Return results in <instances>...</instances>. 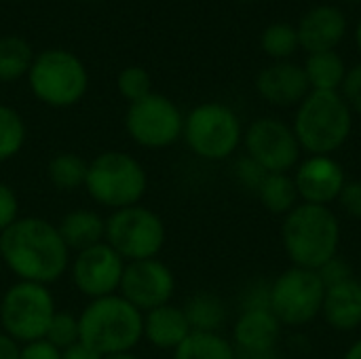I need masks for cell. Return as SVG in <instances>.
I'll return each mask as SVG.
<instances>
[{"label": "cell", "instance_id": "obj_31", "mask_svg": "<svg viewBox=\"0 0 361 359\" xmlns=\"http://www.w3.org/2000/svg\"><path fill=\"white\" fill-rule=\"evenodd\" d=\"M44 341L51 343L55 349L63 351L76 343H80V326H78V315L68 313V311H57L49 324V330L44 334Z\"/></svg>", "mask_w": 361, "mask_h": 359}, {"label": "cell", "instance_id": "obj_45", "mask_svg": "<svg viewBox=\"0 0 361 359\" xmlns=\"http://www.w3.org/2000/svg\"><path fill=\"white\" fill-rule=\"evenodd\" d=\"M345 2H349V4H360L361 0H345Z\"/></svg>", "mask_w": 361, "mask_h": 359}, {"label": "cell", "instance_id": "obj_5", "mask_svg": "<svg viewBox=\"0 0 361 359\" xmlns=\"http://www.w3.org/2000/svg\"><path fill=\"white\" fill-rule=\"evenodd\" d=\"M85 190L99 207L118 212L142 203L148 190V171L125 150H104L89 161Z\"/></svg>", "mask_w": 361, "mask_h": 359}, {"label": "cell", "instance_id": "obj_16", "mask_svg": "<svg viewBox=\"0 0 361 359\" xmlns=\"http://www.w3.org/2000/svg\"><path fill=\"white\" fill-rule=\"evenodd\" d=\"M347 15L336 4H317L311 6L298 21V42L300 49L309 53L336 51V47L347 36Z\"/></svg>", "mask_w": 361, "mask_h": 359}, {"label": "cell", "instance_id": "obj_4", "mask_svg": "<svg viewBox=\"0 0 361 359\" xmlns=\"http://www.w3.org/2000/svg\"><path fill=\"white\" fill-rule=\"evenodd\" d=\"M292 129L305 152L332 157L351 138L353 110L341 91H311L296 106Z\"/></svg>", "mask_w": 361, "mask_h": 359}, {"label": "cell", "instance_id": "obj_8", "mask_svg": "<svg viewBox=\"0 0 361 359\" xmlns=\"http://www.w3.org/2000/svg\"><path fill=\"white\" fill-rule=\"evenodd\" d=\"M55 313V296L49 286L15 281L0 298L2 332L19 345L42 341Z\"/></svg>", "mask_w": 361, "mask_h": 359}, {"label": "cell", "instance_id": "obj_19", "mask_svg": "<svg viewBox=\"0 0 361 359\" xmlns=\"http://www.w3.org/2000/svg\"><path fill=\"white\" fill-rule=\"evenodd\" d=\"M281 324L271 309L241 311L233 326L235 351H273L279 345Z\"/></svg>", "mask_w": 361, "mask_h": 359}, {"label": "cell", "instance_id": "obj_15", "mask_svg": "<svg viewBox=\"0 0 361 359\" xmlns=\"http://www.w3.org/2000/svg\"><path fill=\"white\" fill-rule=\"evenodd\" d=\"M347 182L349 180L343 165L334 157L326 154H309L294 171L300 203L330 207V203L338 201Z\"/></svg>", "mask_w": 361, "mask_h": 359}, {"label": "cell", "instance_id": "obj_13", "mask_svg": "<svg viewBox=\"0 0 361 359\" xmlns=\"http://www.w3.org/2000/svg\"><path fill=\"white\" fill-rule=\"evenodd\" d=\"M125 264L127 262L106 241H102L97 245L76 252L70 260L68 273L78 294L89 300H95L118 294Z\"/></svg>", "mask_w": 361, "mask_h": 359}, {"label": "cell", "instance_id": "obj_26", "mask_svg": "<svg viewBox=\"0 0 361 359\" xmlns=\"http://www.w3.org/2000/svg\"><path fill=\"white\" fill-rule=\"evenodd\" d=\"M32 44L21 36H0V83L25 78L34 61Z\"/></svg>", "mask_w": 361, "mask_h": 359}, {"label": "cell", "instance_id": "obj_9", "mask_svg": "<svg viewBox=\"0 0 361 359\" xmlns=\"http://www.w3.org/2000/svg\"><path fill=\"white\" fill-rule=\"evenodd\" d=\"M125 262H137L157 258L167 241V229L163 218L146 207L131 205L118 212H110L106 218L104 239Z\"/></svg>", "mask_w": 361, "mask_h": 359}, {"label": "cell", "instance_id": "obj_21", "mask_svg": "<svg viewBox=\"0 0 361 359\" xmlns=\"http://www.w3.org/2000/svg\"><path fill=\"white\" fill-rule=\"evenodd\" d=\"M57 231L70 252H80L106 239V218L93 209H72L61 216Z\"/></svg>", "mask_w": 361, "mask_h": 359}, {"label": "cell", "instance_id": "obj_29", "mask_svg": "<svg viewBox=\"0 0 361 359\" xmlns=\"http://www.w3.org/2000/svg\"><path fill=\"white\" fill-rule=\"evenodd\" d=\"M27 140L23 116L8 104H0V163L15 159Z\"/></svg>", "mask_w": 361, "mask_h": 359}, {"label": "cell", "instance_id": "obj_24", "mask_svg": "<svg viewBox=\"0 0 361 359\" xmlns=\"http://www.w3.org/2000/svg\"><path fill=\"white\" fill-rule=\"evenodd\" d=\"M89 161H85L78 152H57L47 163L49 182L61 193H74L85 188Z\"/></svg>", "mask_w": 361, "mask_h": 359}, {"label": "cell", "instance_id": "obj_12", "mask_svg": "<svg viewBox=\"0 0 361 359\" xmlns=\"http://www.w3.org/2000/svg\"><path fill=\"white\" fill-rule=\"evenodd\" d=\"M243 144L245 154L267 174H290L300 163L302 148L292 125L275 116H262L250 123L243 131Z\"/></svg>", "mask_w": 361, "mask_h": 359}, {"label": "cell", "instance_id": "obj_33", "mask_svg": "<svg viewBox=\"0 0 361 359\" xmlns=\"http://www.w3.org/2000/svg\"><path fill=\"white\" fill-rule=\"evenodd\" d=\"M317 277L322 279V284H324V288L328 290V288H332V286H338V284H345V281H349V279H353L355 277V273H353V269H351V264L349 262H345L343 258H338V256H334V258H330L326 264H322L317 271Z\"/></svg>", "mask_w": 361, "mask_h": 359}, {"label": "cell", "instance_id": "obj_1", "mask_svg": "<svg viewBox=\"0 0 361 359\" xmlns=\"http://www.w3.org/2000/svg\"><path fill=\"white\" fill-rule=\"evenodd\" d=\"M72 252L57 224L40 216H21L0 235V262L17 281L53 286L70 271Z\"/></svg>", "mask_w": 361, "mask_h": 359}, {"label": "cell", "instance_id": "obj_38", "mask_svg": "<svg viewBox=\"0 0 361 359\" xmlns=\"http://www.w3.org/2000/svg\"><path fill=\"white\" fill-rule=\"evenodd\" d=\"M19 359H61V351L55 349L51 343L42 341H34L27 345H21V353Z\"/></svg>", "mask_w": 361, "mask_h": 359}, {"label": "cell", "instance_id": "obj_10", "mask_svg": "<svg viewBox=\"0 0 361 359\" xmlns=\"http://www.w3.org/2000/svg\"><path fill=\"white\" fill-rule=\"evenodd\" d=\"M184 114L180 106L161 93H150L127 106L125 131L129 140L146 150H163L182 140Z\"/></svg>", "mask_w": 361, "mask_h": 359}, {"label": "cell", "instance_id": "obj_47", "mask_svg": "<svg viewBox=\"0 0 361 359\" xmlns=\"http://www.w3.org/2000/svg\"><path fill=\"white\" fill-rule=\"evenodd\" d=\"M239 2H256V0H239Z\"/></svg>", "mask_w": 361, "mask_h": 359}, {"label": "cell", "instance_id": "obj_22", "mask_svg": "<svg viewBox=\"0 0 361 359\" xmlns=\"http://www.w3.org/2000/svg\"><path fill=\"white\" fill-rule=\"evenodd\" d=\"M302 70L307 74L311 91H341L349 72L338 51L309 53L302 63Z\"/></svg>", "mask_w": 361, "mask_h": 359}, {"label": "cell", "instance_id": "obj_18", "mask_svg": "<svg viewBox=\"0 0 361 359\" xmlns=\"http://www.w3.org/2000/svg\"><path fill=\"white\" fill-rule=\"evenodd\" d=\"M190 334H192V328L186 320L184 309L173 303H167L163 307H157L144 313L142 341H146L150 347L159 351L173 353Z\"/></svg>", "mask_w": 361, "mask_h": 359}, {"label": "cell", "instance_id": "obj_23", "mask_svg": "<svg viewBox=\"0 0 361 359\" xmlns=\"http://www.w3.org/2000/svg\"><path fill=\"white\" fill-rule=\"evenodd\" d=\"M192 332H220L226 322V305L212 292H199L182 307Z\"/></svg>", "mask_w": 361, "mask_h": 359}, {"label": "cell", "instance_id": "obj_27", "mask_svg": "<svg viewBox=\"0 0 361 359\" xmlns=\"http://www.w3.org/2000/svg\"><path fill=\"white\" fill-rule=\"evenodd\" d=\"M171 359H237L235 347L220 332H192Z\"/></svg>", "mask_w": 361, "mask_h": 359}, {"label": "cell", "instance_id": "obj_41", "mask_svg": "<svg viewBox=\"0 0 361 359\" xmlns=\"http://www.w3.org/2000/svg\"><path fill=\"white\" fill-rule=\"evenodd\" d=\"M237 359H279L277 349L273 351H235Z\"/></svg>", "mask_w": 361, "mask_h": 359}, {"label": "cell", "instance_id": "obj_20", "mask_svg": "<svg viewBox=\"0 0 361 359\" xmlns=\"http://www.w3.org/2000/svg\"><path fill=\"white\" fill-rule=\"evenodd\" d=\"M322 315L338 332H353L361 326V281L357 277L326 290Z\"/></svg>", "mask_w": 361, "mask_h": 359}, {"label": "cell", "instance_id": "obj_25", "mask_svg": "<svg viewBox=\"0 0 361 359\" xmlns=\"http://www.w3.org/2000/svg\"><path fill=\"white\" fill-rule=\"evenodd\" d=\"M256 195L260 197L262 205L275 216H288L300 203L294 176L290 174H267Z\"/></svg>", "mask_w": 361, "mask_h": 359}, {"label": "cell", "instance_id": "obj_48", "mask_svg": "<svg viewBox=\"0 0 361 359\" xmlns=\"http://www.w3.org/2000/svg\"><path fill=\"white\" fill-rule=\"evenodd\" d=\"M357 279H360V281H361V269H360V275H357Z\"/></svg>", "mask_w": 361, "mask_h": 359}, {"label": "cell", "instance_id": "obj_32", "mask_svg": "<svg viewBox=\"0 0 361 359\" xmlns=\"http://www.w3.org/2000/svg\"><path fill=\"white\" fill-rule=\"evenodd\" d=\"M233 171H235L237 182H239L243 188L252 190V193H258V188L262 186V182H264V178H267V171H264L254 159H250L247 154H243V157H239V159L235 161Z\"/></svg>", "mask_w": 361, "mask_h": 359}, {"label": "cell", "instance_id": "obj_30", "mask_svg": "<svg viewBox=\"0 0 361 359\" xmlns=\"http://www.w3.org/2000/svg\"><path fill=\"white\" fill-rule=\"evenodd\" d=\"M116 89L129 104L140 102L152 93V76L142 66H127L116 76Z\"/></svg>", "mask_w": 361, "mask_h": 359}, {"label": "cell", "instance_id": "obj_36", "mask_svg": "<svg viewBox=\"0 0 361 359\" xmlns=\"http://www.w3.org/2000/svg\"><path fill=\"white\" fill-rule=\"evenodd\" d=\"M341 95L345 97V102L353 112L361 114V63L349 68L347 78L341 87Z\"/></svg>", "mask_w": 361, "mask_h": 359}, {"label": "cell", "instance_id": "obj_42", "mask_svg": "<svg viewBox=\"0 0 361 359\" xmlns=\"http://www.w3.org/2000/svg\"><path fill=\"white\" fill-rule=\"evenodd\" d=\"M343 359H361V341L353 343V345L349 347V351L345 353V358Z\"/></svg>", "mask_w": 361, "mask_h": 359}, {"label": "cell", "instance_id": "obj_7", "mask_svg": "<svg viewBox=\"0 0 361 359\" xmlns=\"http://www.w3.org/2000/svg\"><path fill=\"white\" fill-rule=\"evenodd\" d=\"M239 114L222 102H203L184 114L182 140L188 150L209 163L231 159L243 144Z\"/></svg>", "mask_w": 361, "mask_h": 359}, {"label": "cell", "instance_id": "obj_11", "mask_svg": "<svg viewBox=\"0 0 361 359\" xmlns=\"http://www.w3.org/2000/svg\"><path fill=\"white\" fill-rule=\"evenodd\" d=\"M326 288L315 271L290 267L271 281V311L281 326L300 328L322 315Z\"/></svg>", "mask_w": 361, "mask_h": 359}, {"label": "cell", "instance_id": "obj_28", "mask_svg": "<svg viewBox=\"0 0 361 359\" xmlns=\"http://www.w3.org/2000/svg\"><path fill=\"white\" fill-rule=\"evenodd\" d=\"M260 49L273 61H288L298 49V32L294 23L288 21H273L260 34Z\"/></svg>", "mask_w": 361, "mask_h": 359}, {"label": "cell", "instance_id": "obj_39", "mask_svg": "<svg viewBox=\"0 0 361 359\" xmlns=\"http://www.w3.org/2000/svg\"><path fill=\"white\" fill-rule=\"evenodd\" d=\"M61 359H104L97 351H93L91 347L82 345V343H76L68 349L61 351Z\"/></svg>", "mask_w": 361, "mask_h": 359}, {"label": "cell", "instance_id": "obj_6", "mask_svg": "<svg viewBox=\"0 0 361 359\" xmlns=\"http://www.w3.org/2000/svg\"><path fill=\"white\" fill-rule=\"evenodd\" d=\"M32 95L49 108H72L89 91L85 61L68 49L40 51L25 76Z\"/></svg>", "mask_w": 361, "mask_h": 359}, {"label": "cell", "instance_id": "obj_2", "mask_svg": "<svg viewBox=\"0 0 361 359\" xmlns=\"http://www.w3.org/2000/svg\"><path fill=\"white\" fill-rule=\"evenodd\" d=\"M281 243L292 267L317 271L338 256L341 222L330 207L298 203L281 222Z\"/></svg>", "mask_w": 361, "mask_h": 359}, {"label": "cell", "instance_id": "obj_43", "mask_svg": "<svg viewBox=\"0 0 361 359\" xmlns=\"http://www.w3.org/2000/svg\"><path fill=\"white\" fill-rule=\"evenodd\" d=\"M353 40H355V47H357V51H360V55H361V17H360V21H357V25H355Z\"/></svg>", "mask_w": 361, "mask_h": 359}, {"label": "cell", "instance_id": "obj_35", "mask_svg": "<svg viewBox=\"0 0 361 359\" xmlns=\"http://www.w3.org/2000/svg\"><path fill=\"white\" fill-rule=\"evenodd\" d=\"M19 218V197L15 188L6 182H0V235Z\"/></svg>", "mask_w": 361, "mask_h": 359}, {"label": "cell", "instance_id": "obj_3", "mask_svg": "<svg viewBox=\"0 0 361 359\" xmlns=\"http://www.w3.org/2000/svg\"><path fill=\"white\" fill-rule=\"evenodd\" d=\"M144 313L121 294L89 300L78 313L80 343L102 358L131 353L142 343Z\"/></svg>", "mask_w": 361, "mask_h": 359}, {"label": "cell", "instance_id": "obj_44", "mask_svg": "<svg viewBox=\"0 0 361 359\" xmlns=\"http://www.w3.org/2000/svg\"><path fill=\"white\" fill-rule=\"evenodd\" d=\"M104 359H140L133 351L131 353H118V355H108V358H104Z\"/></svg>", "mask_w": 361, "mask_h": 359}, {"label": "cell", "instance_id": "obj_17", "mask_svg": "<svg viewBox=\"0 0 361 359\" xmlns=\"http://www.w3.org/2000/svg\"><path fill=\"white\" fill-rule=\"evenodd\" d=\"M256 91L258 95L277 108L298 106L309 93V80L300 63L294 61H273L262 68L256 76Z\"/></svg>", "mask_w": 361, "mask_h": 359}, {"label": "cell", "instance_id": "obj_37", "mask_svg": "<svg viewBox=\"0 0 361 359\" xmlns=\"http://www.w3.org/2000/svg\"><path fill=\"white\" fill-rule=\"evenodd\" d=\"M338 203L343 212H347L351 218L361 220V180H349L338 197Z\"/></svg>", "mask_w": 361, "mask_h": 359}, {"label": "cell", "instance_id": "obj_46", "mask_svg": "<svg viewBox=\"0 0 361 359\" xmlns=\"http://www.w3.org/2000/svg\"><path fill=\"white\" fill-rule=\"evenodd\" d=\"M78 2H102V0H78Z\"/></svg>", "mask_w": 361, "mask_h": 359}, {"label": "cell", "instance_id": "obj_14", "mask_svg": "<svg viewBox=\"0 0 361 359\" xmlns=\"http://www.w3.org/2000/svg\"><path fill=\"white\" fill-rule=\"evenodd\" d=\"M118 294L137 311L146 313L171 303L176 294V275L159 258L127 262Z\"/></svg>", "mask_w": 361, "mask_h": 359}, {"label": "cell", "instance_id": "obj_34", "mask_svg": "<svg viewBox=\"0 0 361 359\" xmlns=\"http://www.w3.org/2000/svg\"><path fill=\"white\" fill-rule=\"evenodd\" d=\"M271 309V284L269 281H252L241 292V311H258Z\"/></svg>", "mask_w": 361, "mask_h": 359}, {"label": "cell", "instance_id": "obj_40", "mask_svg": "<svg viewBox=\"0 0 361 359\" xmlns=\"http://www.w3.org/2000/svg\"><path fill=\"white\" fill-rule=\"evenodd\" d=\"M21 345L0 330V359H19Z\"/></svg>", "mask_w": 361, "mask_h": 359}]
</instances>
